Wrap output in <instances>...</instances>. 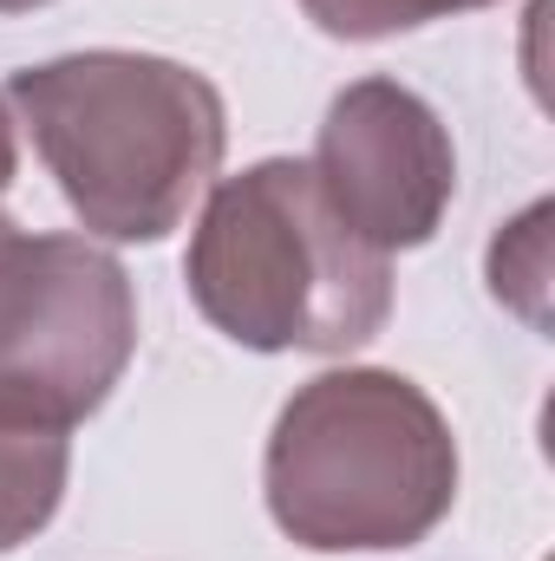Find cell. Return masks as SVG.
Instances as JSON below:
<instances>
[{"mask_svg": "<svg viewBox=\"0 0 555 561\" xmlns=\"http://www.w3.org/2000/svg\"><path fill=\"white\" fill-rule=\"evenodd\" d=\"M13 170H20V150H13V118H7V105H0V190L13 183Z\"/></svg>", "mask_w": 555, "mask_h": 561, "instance_id": "ba28073f", "label": "cell"}, {"mask_svg": "<svg viewBox=\"0 0 555 561\" xmlns=\"http://www.w3.org/2000/svg\"><path fill=\"white\" fill-rule=\"evenodd\" d=\"M262 483L287 542L314 556H386L451 516L457 437L406 373L347 366L281 405Z\"/></svg>", "mask_w": 555, "mask_h": 561, "instance_id": "7a4b0ae2", "label": "cell"}, {"mask_svg": "<svg viewBox=\"0 0 555 561\" xmlns=\"http://www.w3.org/2000/svg\"><path fill=\"white\" fill-rule=\"evenodd\" d=\"M66 470H72L66 431L0 419V556L33 542L53 523V510L66 496Z\"/></svg>", "mask_w": 555, "mask_h": 561, "instance_id": "8992f818", "label": "cell"}, {"mask_svg": "<svg viewBox=\"0 0 555 561\" xmlns=\"http://www.w3.org/2000/svg\"><path fill=\"white\" fill-rule=\"evenodd\" d=\"M183 275L203 320L256 353H353L393 313V255L366 249L294 157L216 183Z\"/></svg>", "mask_w": 555, "mask_h": 561, "instance_id": "3957f363", "label": "cell"}, {"mask_svg": "<svg viewBox=\"0 0 555 561\" xmlns=\"http://www.w3.org/2000/svg\"><path fill=\"white\" fill-rule=\"evenodd\" d=\"M33 7H46V0H0V13H33Z\"/></svg>", "mask_w": 555, "mask_h": 561, "instance_id": "9c48e42d", "label": "cell"}, {"mask_svg": "<svg viewBox=\"0 0 555 561\" xmlns=\"http://www.w3.org/2000/svg\"><path fill=\"white\" fill-rule=\"evenodd\" d=\"M301 7L333 39H386V33H412V26L477 13V7H497V0H301Z\"/></svg>", "mask_w": 555, "mask_h": 561, "instance_id": "52a82bcc", "label": "cell"}, {"mask_svg": "<svg viewBox=\"0 0 555 561\" xmlns=\"http://www.w3.org/2000/svg\"><path fill=\"white\" fill-rule=\"evenodd\" d=\"M138 353L132 275L86 236H26L0 216V419L72 431Z\"/></svg>", "mask_w": 555, "mask_h": 561, "instance_id": "277c9868", "label": "cell"}, {"mask_svg": "<svg viewBox=\"0 0 555 561\" xmlns=\"http://www.w3.org/2000/svg\"><path fill=\"white\" fill-rule=\"evenodd\" d=\"M20 125L72 216L112 242H163L223 163V92L157 53H72L13 72Z\"/></svg>", "mask_w": 555, "mask_h": 561, "instance_id": "6da1fadb", "label": "cell"}, {"mask_svg": "<svg viewBox=\"0 0 555 561\" xmlns=\"http://www.w3.org/2000/svg\"><path fill=\"white\" fill-rule=\"evenodd\" d=\"M314 183L333 216L380 255L424 249L457 196V157L444 118L399 79H360L327 105L314 144Z\"/></svg>", "mask_w": 555, "mask_h": 561, "instance_id": "5b68a950", "label": "cell"}]
</instances>
